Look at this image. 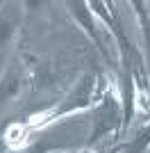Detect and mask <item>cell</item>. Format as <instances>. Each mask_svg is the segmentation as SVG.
Returning a JSON list of instances; mask_svg holds the SVG:
<instances>
[{
  "instance_id": "277c9868",
  "label": "cell",
  "mask_w": 150,
  "mask_h": 153,
  "mask_svg": "<svg viewBox=\"0 0 150 153\" xmlns=\"http://www.w3.org/2000/svg\"><path fill=\"white\" fill-rule=\"evenodd\" d=\"M148 142H150V128L146 130L143 135H141V137H139L137 142H134V144H132V151H130V153H139V151H143Z\"/></svg>"
},
{
  "instance_id": "5b68a950",
  "label": "cell",
  "mask_w": 150,
  "mask_h": 153,
  "mask_svg": "<svg viewBox=\"0 0 150 153\" xmlns=\"http://www.w3.org/2000/svg\"><path fill=\"white\" fill-rule=\"evenodd\" d=\"M9 34H12V23L9 21H0V46L9 39Z\"/></svg>"
},
{
  "instance_id": "7a4b0ae2",
  "label": "cell",
  "mask_w": 150,
  "mask_h": 153,
  "mask_svg": "<svg viewBox=\"0 0 150 153\" xmlns=\"http://www.w3.org/2000/svg\"><path fill=\"white\" fill-rule=\"evenodd\" d=\"M71 7H73V14L80 19V23L84 27H87V32L91 34V37L96 39V30H93V21H91V14H89V9H87V5L84 2H71Z\"/></svg>"
},
{
  "instance_id": "3957f363",
  "label": "cell",
  "mask_w": 150,
  "mask_h": 153,
  "mask_svg": "<svg viewBox=\"0 0 150 153\" xmlns=\"http://www.w3.org/2000/svg\"><path fill=\"white\" fill-rule=\"evenodd\" d=\"M7 137H9V144H14V146H16V144H21V142H23L25 130H23L21 126H12V128H9V133H7Z\"/></svg>"
},
{
  "instance_id": "6da1fadb",
  "label": "cell",
  "mask_w": 150,
  "mask_h": 153,
  "mask_svg": "<svg viewBox=\"0 0 150 153\" xmlns=\"http://www.w3.org/2000/svg\"><path fill=\"white\" fill-rule=\"evenodd\" d=\"M18 87H21L18 76H16V73H9V76L2 80V85H0V101L5 103V101H9L12 96H16Z\"/></svg>"
}]
</instances>
